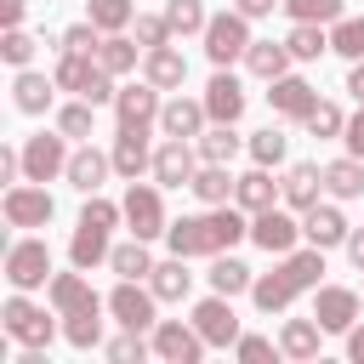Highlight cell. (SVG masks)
<instances>
[{
	"instance_id": "obj_7",
	"label": "cell",
	"mask_w": 364,
	"mask_h": 364,
	"mask_svg": "<svg viewBox=\"0 0 364 364\" xmlns=\"http://www.w3.org/2000/svg\"><path fill=\"white\" fill-rule=\"evenodd\" d=\"M159 296L142 284V279H119L114 290H108V313H114V324L119 330H154L159 324Z\"/></svg>"
},
{
	"instance_id": "obj_55",
	"label": "cell",
	"mask_w": 364,
	"mask_h": 364,
	"mask_svg": "<svg viewBox=\"0 0 364 364\" xmlns=\"http://www.w3.org/2000/svg\"><path fill=\"white\" fill-rule=\"evenodd\" d=\"M341 250H347V262H353V267H358V273H364V228H353V233H347V245H341Z\"/></svg>"
},
{
	"instance_id": "obj_13",
	"label": "cell",
	"mask_w": 364,
	"mask_h": 364,
	"mask_svg": "<svg viewBox=\"0 0 364 364\" xmlns=\"http://www.w3.org/2000/svg\"><path fill=\"white\" fill-rule=\"evenodd\" d=\"M296 239H301V222L290 216V205H267V210L250 216V245L256 250L284 256V250H296Z\"/></svg>"
},
{
	"instance_id": "obj_40",
	"label": "cell",
	"mask_w": 364,
	"mask_h": 364,
	"mask_svg": "<svg viewBox=\"0 0 364 364\" xmlns=\"http://www.w3.org/2000/svg\"><path fill=\"white\" fill-rule=\"evenodd\" d=\"M102 34H119V28H131L136 23V0H91V11H85Z\"/></svg>"
},
{
	"instance_id": "obj_9",
	"label": "cell",
	"mask_w": 364,
	"mask_h": 364,
	"mask_svg": "<svg viewBox=\"0 0 364 364\" xmlns=\"http://www.w3.org/2000/svg\"><path fill=\"white\" fill-rule=\"evenodd\" d=\"M6 284H11V290H40V284H51V250H46V239H17V245H6Z\"/></svg>"
},
{
	"instance_id": "obj_44",
	"label": "cell",
	"mask_w": 364,
	"mask_h": 364,
	"mask_svg": "<svg viewBox=\"0 0 364 364\" xmlns=\"http://www.w3.org/2000/svg\"><path fill=\"white\" fill-rule=\"evenodd\" d=\"M245 148H250V159H256V165H267V171H273V165H284V148H290V136H284L279 125H267V131H256Z\"/></svg>"
},
{
	"instance_id": "obj_58",
	"label": "cell",
	"mask_w": 364,
	"mask_h": 364,
	"mask_svg": "<svg viewBox=\"0 0 364 364\" xmlns=\"http://www.w3.org/2000/svg\"><path fill=\"white\" fill-rule=\"evenodd\" d=\"M347 358H353V364H364V324H353V330H347Z\"/></svg>"
},
{
	"instance_id": "obj_46",
	"label": "cell",
	"mask_w": 364,
	"mask_h": 364,
	"mask_svg": "<svg viewBox=\"0 0 364 364\" xmlns=\"http://www.w3.org/2000/svg\"><path fill=\"white\" fill-rule=\"evenodd\" d=\"M301 125H307V136H318V142H324V136H341V131H347V114H341L336 102H324V97H318V102H313V114H307Z\"/></svg>"
},
{
	"instance_id": "obj_3",
	"label": "cell",
	"mask_w": 364,
	"mask_h": 364,
	"mask_svg": "<svg viewBox=\"0 0 364 364\" xmlns=\"http://www.w3.org/2000/svg\"><path fill=\"white\" fill-rule=\"evenodd\" d=\"M125 222V205H108V199H97V193H85V210H80V222H74V239H68V262L74 267H97V262H108V233Z\"/></svg>"
},
{
	"instance_id": "obj_57",
	"label": "cell",
	"mask_w": 364,
	"mask_h": 364,
	"mask_svg": "<svg viewBox=\"0 0 364 364\" xmlns=\"http://www.w3.org/2000/svg\"><path fill=\"white\" fill-rule=\"evenodd\" d=\"M0 23L6 28H23V0H0Z\"/></svg>"
},
{
	"instance_id": "obj_39",
	"label": "cell",
	"mask_w": 364,
	"mask_h": 364,
	"mask_svg": "<svg viewBox=\"0 0 364 364\" xmlns=\"http://www.w3.org/2000/svg\"><path fill=\"white\" fill-rule=\"evenodd\" d=\"M165 17H171V34H205V23H210V11H205V0H165Z\"/></svg>"
},
{
	"instance_id": "obj_30",
	"label": "cell",
	"mask_w": 364,
	"mask_h": 364,
	"mask_svg": "<svg viewBox=\"0 0 364 364\" xmlns=\"http://www.w3.org/2000/svg\"><path fill=\"white\" fill-rule=\"evenodd\" d=\"M148 290H154L159 301H182V296L193 290L188 256H165V262H154V273H148Z\"/></svg>"
},
{
	"instance_id": "obj_23",
	"label": "cell",
	"mask_w": 364,
	"mask_h": 364,
	"mask_svg": "<svg viewBox=\"0 0 364 364\" xmlns=\"http://www.w3.org/2000/svg\"><path fill=\"white\" fill-rule=\"evenodd\" d=\"M57 91H63L57 74H34V68H17V80H11V102H17V114H46Z\"/></svg>"
},
{
	"instance_id": "obj_52",
	"label": "cell",
	"mask_w": 364,
	"mask_h": 364,
	"mask_svg": "<svg viewBox=\"0 0 364 364\" xmlns=\"http://www.w3.org/2000/svg\"><path fill=\"white\" fill-rule=\"evenodd\" d=\"M341 142H347V154H358V159H364V102H358V114L347 119V131H341Z\"/></svg>"
},
{
	"instance_id": "obj_19",
	"label": "cell",
	"mask_w": 364,
	"mask_h": 364,
	"mask_svg": "<svg viewBox=\"0 0 364 364\" xmlns=\"http://www.w3.org/2000/svg\"><path fill=\"white\" fill-rule=\"evenodd\" d=\"M205 114H210V125H239V114H245V85H239V74H228V68L210 74V85H205Z\"/></svg>"
},
{
	"instance_id": "obj_34",
	"label": "cell",
	"mask_w": 364,
	"mask_h": 364,
	"mask_svg": "<svg viewBox=\"0 0 364 364\" xmlns=\"http://www.w3.org/2000/svg\"><path fill=\"white\" fill-rule=\"evenodd\" d=\"M233 182H239V176H228V165L199 159V171H193V182H188V188H193V199H199V205H228V199H233Z\"/></svg>"
},
{
	"instance_id": "obj_47",
	"label": "cell",
	"mask_w": 364,
	"mask_h": 364,
	"mask_svg": "<svg viewBox=\"0 0 364 364\" xmlns=\"http://www.w3.org/2000/svg\"><path fill=\"white\" fill-rule=\"evenodd\" d=\"M131 28H136V46H142V51H154V46H171V40H176L165 11H159V17H154V11H136V23H131Z\"/></svg>"
},
{
	"instance_id": "obj_41",
	"label": "cell",
	"mask_w": 364,
	"mask_h": 364,
	"mask_svg": "<svg viewBox=\"0 0 364 364\" xmlns=\"http://www.w3.org/2000/svg\"><path fill=\"white\" fill-rule=\"evenodd\" d=\"M330 51L347 57V63H358L364 57V17H336L330 23Z\"/></svg>"
},
{
	"instance_id": "obj_20",
	"label": "cell",
	"mask_w": 364,
	"mask_h": 364,
	"mask_svg": "<svg viewBox=\"0 0 364 364\" xmlns=\"http://www.w3.org/2000/svg\"><path fill=\"white\" fill-rule=\"evenodd\" d=\"M313 102H318V91H313L301 74H279V80H267V108H273L279 119H307Z\"/></svg>"
},
{
	"instance_id": "obj_43",
	"label": "cell",
	"mask_w": 364,
	"mask_h": 364,
	"mask_svg": "<svg viewBox=\"0 0 364 364\" xmlns=\"http://www.w3.org/2000/svg\"><path fill=\"white\" fill-rule=\"evenodd\" d=\"M57 131H63L68 142H74V136L85 142V136L97 131V102H85V97H80V102H68V108H57Z\"/></svg>"
},
{
	"instance_id": "obj_12",
	"label": "cell",
	"mask_w": 364,
	"mask_h": 364,
	"mask_svg": "<svg viewBox=\"0 0 364 364\" xmlns=\"http://www.w3.org/2000/svg\"><path fill=\"white\" fill-rule=\"evenodd\" d=\"M358 307H364V290H347V284H318L313 290V318L324 324V336H347L358 324Z\"/></svg>"
},
{
	"instance_id": "obj_27",
	"label": "cell",
	"mask_w": 364,
	"mask_h": 364,
	"mask_svg": "<svg viewBox=\"0 0 364 364\" xmlns=\"http://www.w3.org/2000/svg\"><path fill=\"white\" fill-rule=\"evenodd\" d=\"M279 199H284V193H279V182L267 176V165H250V171L233 182V205H239V210H250V216H256V210H267V205H279Z\"/></svg>"
},
{
	"instance_id": "obj_36",
	"label": "cell",
	"mask_w": 364,
	"mask_h": 364,
	"mask_svg": "<svg viewBox=\"0 0 364 364\" xmlns=\"http://www.w3.org/2000/svg\"><path fill=\"white\" fill-rule=\"evenodd\" d=\"M284 46H290L296 63H318V57L330 51V28H324V23H296V28L284 34Z\"/></svg>"
},
{
	"instance_id": "obj_15",
	"label": "cell",
	"mask_w": 364,
	"mask_h": 364,
	"mask_svg": "<svg viewBox=\"0 0 364 364\" xmlns=\"http://www.w3.org/2000/svg\"><path fill=\"white\" fill-rule=\"evenodd\" d=\"M193 330L210 341V347H233L245 330H239V313H233V296H205V301H193Z\"/></svg>"
},
{
	"instance_id": "obj_51",
	"label": "cell",
	"mask_w": 364,
	"mask_h": 364,
	"mask_svg": "<svg viewBox=\"0 0 364 364\" xmlns=\"http://www.w3.org/2000/svg\"><path fill=\"white\" fill-rule=\"evenodd\" d=\"M233 353H239L245 364H267V358H284V347H279V341H267V336H239V341H233Z\"/></svg>"
},
{
	"instance_id": "obj_22",
	"label": "cell",
	"mask_w": 364,
	"mask_h": 364,
	"mask_svg": "<svg viewBox=\"0 0 364 364\" xmlns=\"http://www.w3.org/2000/svg\"><path fill=\"white\" fill-rule=\"evenodd\" d=\"M102 313H108V296H97V301H85V307L63 313V341H68V347H80V353L102 347Z\"/></svg>"
},
{
	"instance_id": "obj_8",
	"label": "cell",
	"mask_w": 364,
	"mask_h": 364,
	"mask_svg": "<svg viewBox=\"0 0 364 364\" xmlns=\"http://www.w3.org/2000/svg\"><path fill=\"white\" fill-rule=\"evenodd\" d=\"M68 176V136L63 131H40L23 142V182H57Z\"/></svg>"
},
{
	"instance_id": "obj_25",
	"label": "cell",
	"mask_w": 364,
	"mask_h": 364,
	"mask_svg": "<svg viewBox=\"0 0 364 364\" xmlns=\"http://www.w3.org/2000/svg\"><path fill=\"white\" fill-rule=\"evenodd\" d=\"M279 193H284V205L290 210H313L318 205V193H324V165H290L284 171V182H279Z\"/></svg>"
},
{
	"instance_id": "obj_16",
	"label": "cell",
	"mask_w": 364,
	"mask_h": 364,
	"mask_svg": "<svg viewBox=\"0 0 364 364\" xmlns=\"http://www.w3.org/2000/svg\"><path fill=\"white\" fill-rule=\"evenodd\" d=\"M148 136H154L148 125H119V131H114V148H108V154H114V171H119L125 182H136L142 171H154V148H148Z\"/></svg>"
},
{
	"instance_id": "obj_45",
	"label": "cell",
	"mask_w": 364,
	"mask_h": 364,
	"mask_svg": "<svg viewBox=\"0 0 364 364\" xmlns=\"http://www.w3.org/2000/svg\"><path fill=\"white\" fill-rule=\"evenodd\" d=\"M284 11H290V23H336V17H347V6L341 0H284Z\"/></svg>"
},
{
	"instance_id": "obj_53",
	"label": "cell",
	"mask_w": 364,
	"mask_h": 364,
	"mask_svg": "<svg viewBox=\"0 0 364 364\" xmlns=\"http://www.w3.org/2000/svg\"><path fill=\"white\" fill-rule=\"evenodd\" d=\"M23 176V148H0V182H17Z\"/></svg>"
},
{
	"instance_id": "obj_4",
	"label": "cell",
	"mask_w": 364,
	"mask_h": 364,
	"mask_svg": "<svg viewBox=\"0 0 364 364\" xmlns=\"http://www.w3.org/2000/svg\"><path fill=\"white\" fill-rule=\"evenodd\" d=\"M57 313V307H51ZM51 313L46 307H34L28 301V290H11L6 296V307H0V318H6V336L17 341V347H51V336H57V324H51Z\"/></svg>"
},
{
	"instance_id": "obj_42",
	"label": "cell",
	"mask_w": 364,
	"mask_h": 364,
	"mask_svg": "<svg viewBox=\"0 0 364 364\" xmlns=\"http://www.w3.org/2000/svg\"><path fill=\"white\" fill-rule=\"evenodd\" d=\"M91 68H97V57H85V51H63L51 74H57V85H63V91H74V97H80V91H85V80H91Z\"/></svg>"
},
{
	"instance_id": "obj_21",
	"label": "cell",
	"mask_w": 364,
	"mask_h": 364,
	"mask_svg": "<svg viewBox=\"0 0 364 364\" xmlns=\"http://www.w3.org/2000/svg\"><path fill=\"white\" fill-rule=\"evenodd\" d=\"M205 125H210V114H205V97H182V91H176V97L159 108V136H188V142H193Z\"/></svg>"
},
{
	"instance_id": "obj_6",
	"label": "cell",
	"mask_w": 364,
	"mask_h": 364,
	"mask_svg": "<svg viewBox=\"0 0 364 364\" xmlns=\"http://www.w3.org/2000/svg\"><path fill=\"white\" fill-rule=\"evenodd\" d=\"M125 222H131V239H165L171 216H165V199H159V182H131L125 188Z\"/></svg>"
},
{
	"instance_id": "obj_29",
	"label": "cell",
	"mask_w": 364,
	"mask_h": 364,
	"mask_svg": "<svg viewBox=\"0 0 364 364\" xmlns=\"http://www.w3.org/2000/svg\"><path fill=\"white\" fill-rule=\"evenodd\" d=\"M324 193L330 199H364V159L358 154H341V159H330L324 165Z\"/></svg>"
},
{
	"instance_id": "obj_38",
	"label": "cell",
	"mask_w": 364,
	"mask_h": 364,
	"mask_svg": "<svg viewBox=\"0 0 364 364\" xmlns=\"http://www.w3.org/2000/svg\"><path fill=\"white\" fill-rule=\"evenodd\" d=\"M108 267L119 279H148L154 273V256H148V239H131V245H114L108 250Z\"/></svg>"
},
{
	"instance_id": "obj_1",
	"label": "cell",
	"mask_w": 364,
	"mask_h": 364,
	"mask_svg": "<svg viewBox=\"0 0 364 364\" xmlns=\"http://www.w3.org/2000/svg\"><path fill=\"white\" fill-rule=\"evenodd\" d=\"M239 239H250V210H239V205H210V210L165 228L171 256H216V250H233Z\"/></svg>"
},
{
	"instance_id": "obj_50",
	"label": "cell",
	"mask_w": 364,
	"mask_h": 364,
	"mask_svg": "<svg viewBox=\"0 0 364 364\" xmlns=\"http://www.w3.org/2000/svg\"><path fill=\"white\" fill-rule=\"evenodd\" d=\"M148 353H154V341H142V330H125V336L108 341V358H114V364H142Z\"/></svg>"
},
{
	"instance_id": "obj_24",
	"label": "cell",
	"mask_w": 364,
	"mask_h": 364,
	"mask_svg": "<svg viewBox=\"0 0 364 364\" xmlns=\"http://www.w3.org/2000/svg\"><path fill=\"white\" fill-rule=\"evenodd\" d=\"M108 171H114V154H102V148H74L68 154V188H80V193H97L102 182H108Z\"/></svg>"
},
{
	"instance_id": "obj_17",
	"label": "cell",
	"mask_w": 364,
	"mask_h": 364,
	"mask_svg": "<svg viewBox=\"0 0 364 364\" xmlns=\"http://www.w3.org/2000/svg\"><path fill=\"white\" fill-rule=\"evenodd\" d=\"M159 108H165V102H159V85H154V80L119 85V97H114V119H119V125H148V131H154V125H159Z\"/></svg>"
},
{
	"instance_id": "obj_56",
	"label": "cell",
	"mask_w": 364,
	"mask_h": 364,
	"mask_svg": "<svg viewBox=\"0 0 364 364\" xmlns=\"http://www.w3.org/2000/svg\"><path fill=\"white\" fill-rule=\"evenodd\" d=\"M347 97H353V102H364V57L347 68Z\"/></svg>"
},
{
	"instance_id": "obj_54",
	"label": "cell",
	"mask_w": 364,
	"mask_h": 364,
	"mask_svg": "<svg viewBox=\"0 0 364 364\" xmlns=\"http://www.w3.org/2000/svg\"><path fill=\"white\" fill-rule=\"evenodd\" d=\"M273 6H284V0H233V11H245L250 23L256 17H273Z\"/></svg>"
},
{
	"instance_id": "obj_5",
	"label": "cell",
	"mask_w": 364,
	"mask_h": 364,
	"mask_svg": "<svg viewBox=\"0 0 364 364\" xmlns=\"http://www.w3.org/2000/svg\"><path fill=\"white\" fill-rule=\"evenodd\" d=\"M199 40H205V57H210L216 68H228V63H239V57L250 51V17H245V11H216Z\"/></svg>"
},
{
	"instance_id": "obj_32",
	"label": "cell",
	"mask_w": 364,
	"mask_h": 364,
	"mask_svg": "<svg viewBox=\"0 0 364 364\" xmlns=\"http://www.w3.org/2000/svg\"><path fill=\"white\" fill-rule=\"evenodd\" d=\"M290 46L284 40H250V51H245V68L256 74V80H279V74H290Z\"/></svg>"
},
{
	"instance_id": "obj_14",
	"label": "cell",
	"mask_w": 364,
	"mask_h": 364,
	"mask_svg": "<svg viewBox=\"0 0 364 364\" xmlns=\"http://www.w3.org/2000/svg\"><path fill=\"white\" fill-rule=\"evenodd\" d=\"M193 171H199V142L165 136V142L154 148V182H159V188H188Z\"/></svg>"
},
{
	"instance_id": "obj_49",
	"label": "cell",
	"mask_w": 364,
	"mask_h": 364,
	"mask_svg": "<svg viewBox=\"0 0 364 364\" xmlns=\"http://www.w3.org/2000/svg\"><path fill=\"white\" fill-rule=\"evenodd\" d=\"M34 46H40V40H34L28 28H6V40H0V57H6L11 68H28V63H34Z\"/></svg>"
},
{
	"instance_id": "obj_48",
	"label": "cell",
	"mask_w": 364,
	"mask_h": 364,
	"mask_svg": "<svg viewBox=\"0 0 364 364\" xmlns=\"http://www.w3.org/2000/svg\"><path fill=\"white\" fill-rule=\"evenodd\" d=\"M57 46H63V51H85V57H97V46H102V28H97L91 17H85V23H68Z\"/></svg>"
},
{
	"instance_id": "obj_18",
	"label": "cell",
	"mask_w": 364,
	"mask_h": 364,
	"mask_svg": "<svg viewBox=\"0 0 364 364\" xmlns=\"http://www.w3.org/2000/svg\"><path fill=\"white\" fill-rule=\"evenodd\" d=\"M347 233H353V228H347V216H341V199H330V205L318 199L313 210H301V239H307V245L336 250V245H347Z\"/></svg>"
},
{
	"instance_id": "obj_37",
	"label": "cell",
	"mask_w": 364,
	"mask_h": 364,
	"mask_svg": "<svg viewBox=\"0 0 364 364\" xmlns=\"http://www.w3.org/2000/svg\"><path fill=\"white\" fill-rule=\"evenodd\" d=\"M193 142H199V159H210V165H233V154L245 148L233 125H205V131H199Z\"/></svg>"
},
{
	"instance_id": "obj_33",
	"label": "cell",
	"mask_w": 364,
	"mask_h": 364,
	"mask_svg": "<svg viewBox=\"0 0 364 364\" xmlns=\"http://www.w3.org/2000/svg\"><path fill=\"white\" fill-rule=\"evenodd\" d=\"M318 336H324V324H318V318H284L279 347H284V358L307 364V358H318Z\"/></svg>"
},
{
	"instance_id": "obj_35",
	"label": "cell",
	"mask_w": 364,
	"mask_h": 364,
	"mask_svg": "<svg viewBox=\"0 0 364 364\" xmlns=\"http://www.w3.org/2000/svg\"><path fill=\"white\" fill-rule=\"evenodd\" d=\"M136 51H142V46H136V34H125V28H119V34H102L97 63H102V68L119 80V74H131V68H136Z\"/></svg>"
},
{
	"instance_id": "obj_28",
	"label": "cell",
	"mask_w": 364,
	"mask_h": 364,
	"mask_svg": "<svg viewBox=\"0 0 364 364\" xmlns=\"http://www.w3.org/2000/svg\"><path fill=\"white\" fill-rule=\"evenodd\" d=\"M205 279H210V290H216V296H250V284H256V273H250L233 250H216Z\"/></svg>"
},
{
	"instance_id": "obj_11",
	"label": "cell",
	"mask_w": 364,
	"mask_h": 364,
	"mask_svg": "<svg viewBox=\"0 0 364 364\" xmlns=\"http://www.w3.org/2000/svg\"><path fill=\"white\" fill-rule=\"evenodd\" d=\"M0 210H6L11 228H46L57 216V199L46 193V182H11L6 199H0Z\"/></svg>"
},
{
	"instance_id": "obj_31",
	"label": "cell",
	"mask_w": 364,
	"mask_h": 364,
	"mask_svg": "<svg viewBox=\"0 0 364 364\" xmlns=\"http://www.w3.org/2000/svg\"><path fill=\"white\" fill-rule=\"evenodd\" d=\"M46 301H51V307H57V318H63V313H74V307L97 301V290L85 284V267H74V273H51V284H46Z\"/></svg>"
},
{
	"instance_id": "obj_26",
	"label": "cell",
	"mask_w": 364,
	"mask_h": 364,
	"mask_svg": "<svg viewBox=\"0 0 364 364\" xmlns=\"http://www.w3.org/2000/svg\"><path fill=\"white\" fill-rule=\"evenodd\" d=\"M142 80H154L159 91H182V80H188V57H182L176 46H154V51H142Z\"/></svg>"
},
{
	"instance_id": "obj_10",
	"label": "cell",
	"mask_w": 364,
	"mask_h": 364,
	"mask_svg": "<svg viewBox=\"0 0 364 364\" xmlns=\"http://www.w3.org/2000/svg\"><path fill=\"white\" fill-rule=\"evenodd\" d=\"M148 341H154V358H165V364H199L205 347H210V341L193 330V318H159Z\"/></svg>"
},
{
	"instance_id": "obj_2",
	"label": "cell",
	"mask_w": 364,
	"mask_h": 364,
	"mask_svg": "<svg viewBox=\"0 0 364 364\" xmlns=\"http://www.w3.org/2000/svg\"><path fill=\"white\" fill-rule=\"evenodd\" d=\"M318 273H324V250H318V245H307V250H284L279 267L262 273V279L250 284V301H256L262 313H284L301 290H318Z\"/></svg>"
}]
</instances>
